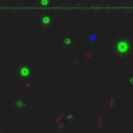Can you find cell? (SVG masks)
Listing matches in <instances>:
<instances>
[{
    "mask_svg": "<svg viewBox=\"0 0 133 133\" xmlns=\"http://www.w3.org/2000/svg\"><path fill=\"white\" fill-rule=\"evenodd\" d=\"M17 76L23 81H29L34 76V70L28 62H23L17 68Z\"/></svg>",
    "mask_w": 133,
    "mask_h": 133,
    "instance_id": "obj_2",
    "label": "cell"
},
{
    "mask_svg": "<svg viewBox=\"0 0 133 133\" xmlns=\"http://www.w3.org/2000/svg\"><path fill=\"white\" fill-rule=\"evenodd\" d=\"M53 21H54V17L49 14H43V15H41V17L38 19V23L42 28L50 27L52 25Z\"/></svg>",
    "mask_w": 133,
    "mask_h": 133,
    "instance_id": "obj_3",
    "label": "cell"
},
{
    "mask_svg": "<svg viewBox=\"0 0 133 133\" xmlns=\"http://www.w3.org/2000/svg\"><path fill=\"white\" fill-rule=\"evenodd\" d=\"M111 52L119 59L128 58L133 52V43L128 35H121L111 43Z\"/></svg>",
    "mask_w": 133,
    "mask_h": 133,
    "instance_id": "obj_1",
    "label": "cell"
},
{
    "mask_svg": "<svg viewBox=\"0 0 133 133\" xmlns=\"http://www.w3.org/2000/svg\"><path fill=\"white\" fill-rule=\"evenodd\" d=\"M128 82H129V84L131 86H133V76H131V77L128 78Z\"/></svg>",
    "mask_w": 133,
    "mask_h": 133,
    "instance_id": "obj_7",
    "label": "cell"
},
{
    "mask_svg": "<svg viewBox=\"0 0 133 133\" xmlns=\"http://www.w3.org/2000/svg\"><path fill=\"white\" fill-rule=\"evenodd\" d=\"M36 3L41 6H48L51 4V0H37Z\"/></svg>",
    "mask_w": 133,
    "mask_h": 133,
    "instance_id": "obj_6",
    "label": "cell"
},
{
    "mask_svg": "<svg viewBox=\"0 0 133 133\" xmlns=\"http://www.w3.org/2000/svg\"><path fill=\"white\" fill-rule=\"evenodd\" d=\"M61 41H62V45H63L65 48H71V47H73L74 44H75V39H74L73 35H71V34L64 35Z\"/></svg>",
    "mask_w": 133,
    "mask_h": 133,
    "instance_id": "obj_5",
    "label": "cell"
},
{
    "mask_svg": "<svg viewBox=\"0 0 133 133\" xmlns=\"http://www.w3.org/2000/svg\"><path fill=\"white\" fill-rule=\"evenodd\" d=\"M27 104H28V102L25 101L24 99H15V100L11 102V106H12V108H14L17 112H20V111L24 110L25 107L27 106Z\"/></svg>",
    "mask_w": 133,
    "mask_h": 133,
    "instance_id": "obj_4",
    "label": "cell"
}]
</instances>
